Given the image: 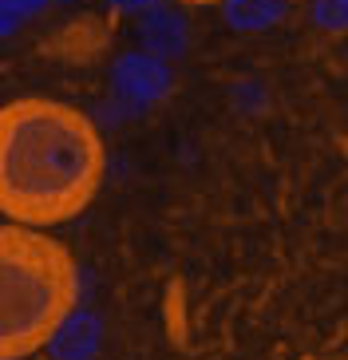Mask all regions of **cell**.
<instances>
[{"label":"cell","mask_w":348,"mask_h":360,"mask_svg":"<svg viewBox=\"0 0 348 360\" xmlns=\"http://www.w3.org/2000/svg\"><path fill=\"white\" fill-rule=\"evenodd\" d=\"M99 340H103L99 317H91L84 309H72V313L56 325V333L48 337L44 349L52 352V360H91L95 352H99Z\"/></svg>","instance_id":"5b68a950"},{"label":"cell","mask_w":348,"mask_h":360,"mask_svg":"<svg viewBox=\"0 0 348 360\" xmlns=\"http://www.w3.org/2000/svg\"><path fill=\"white\" fill-rule=\"evenodd\" d=\"M285 12H289V0H221V16L238 32H265L281 24Z\"/></svg>","instance_id":"52a82bcc"},{"label":"cell","mask_w":348,"mask_h":360,"mask_svg":"<svg viewBox=\"0 0 348 360\" xmlns=\"http://www.w3.org/2000/svg\"><path fill=\"white\" fill-rule=\"evenodd\" d=\"M16 4H20L24 12H40L44 4H48V0H16Z\"/></svg>","instance_id":"8fae6325"},{"label":"cell","mask_w":348,"mask_h":360,"mask_svg":"<svg viewBox=\"0 0 348 360\" xmlns=\"http://www.w3.org/2000/svg\"><path fill=\"white\" fill-rule=\"evenodd\" d=\"M115 12H147V8H155L158 0H107Z\"/></svg>","instance_id":"30bf717a"},{"label":"cell","mask_w":348,"mask_h":360,"mask_svg":"<svg viewBox=\"0 0 348 360\" xmlns=\"http://www.w3.org/2000/svg\"><path fill=\"white\" fill-rule=\"evenodd\" d=\"M24 16H28V12H24L16 0H0V40L16 32V28L24 24Z\"/></svg>","instance_id":"9c48e42d"},{"label":"cell","mask_w":348,"mask_h":360,"mask_svg":"<svg viewBox=\"0 0 348 360\" xmlns=\"http://www.w3.org/2000/svg\"><path fill=\"white\" fill-rule=\"evenodd\" d=\"M179 4H221V0H179Z\"/></svg>","instance_id":"7c38bea8"},{"label":"cell","mask_w":348,"mask_h":360,"mask_svg":"<svg viewBox=\"0 0 348 360\" xmlns=\"http://www.w3.org/2000/svg\"><path fill=\"white\" fill-rule=\"evenodd\" d=\"M103 170V135L79 107L48 96L0 107V214L8 222H72L99 194Z\"/></svg>","instance_id":"6da1fadb"},{"label":"cell","mask_w":348,"mask_h":360,"mask_svg":"<svg viewBox=\"0 0 348 360\" xmlns=\"http://www.w3.org/2000/svg\"><path fill=\"white\" fill-rule=\"evenodd\" d=\"M313 20L325 32H344L348 28V0H313Z\"/></svg>","instance_id":"ba28073f"},{"label":"cell","mask_w":348,"mask_h":360,"mask_svg":"<svg viewBox=\"0 0 348 360\" xmlns=\"http://www.w3.org/2000/svg\"><path fill=\"white\" fill-rule=\"evenodd\" d=\"M107 44V24L95 16H79V20L63 24L52 40H44V56L63 60V64H79V60H95Z\"/></svg>","instance_id":"8992f818"},{"label":"cell","mask_w":348,"mask_h":360,"mask_svg":"<svg viewBox=\"0 0 348 360\" xmlns=\"http://www.w3.org/2000/svg\"><path fill=\"white\" fill-rule=\"evenodd\" d=\"M60 4H67V0H60Z\"/></svg>","instance_id":"4fadbf2b"},{"label":"cell","mask_w":348,"mask_h":360,"mask_svg":"<svg viewBox=\"0 0 348 360\" xmlns=\"http://www.w3.org/2000/svg\"><path fill=\"white\" fill-rule=\"evenodd\" d=\"M111 84H115V91L131 107H147V103L167 99L174 79H170L167 60H158V56H150V52H127V56H119L115 68H111Z\"/></svg>","instance_id":"3957f363"},{"label":"cell","mask_w":348,"mask_h":360,"mask_svg":"<svg viewBox=\"0 0 348 360\" xmlns=\"http://www.w3.org/2000/svg\"><path fill=\"white\" fill-rule=\"evenodd\" d=\"M79 297V269L36 226H0V360L40 352Z\"/></svg>","instance_id":"7a4b0ae2"},{"label":"cell","mask_w":348,"mask_h":360,"mask_svg":"<svg viewBox=\"0 0 348 360\" xmlns=\"http://www.w3.org/2000/svg\"><path fill=\"white\" fill-rule=\"evenodd\" d=\"M138 44H143V52L158 56V60H179L190 44V28L174 8L155 4L138 16Z\"/></svg>","instance_id":"277c9868"}]
</instances>
